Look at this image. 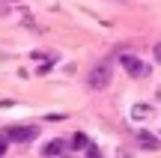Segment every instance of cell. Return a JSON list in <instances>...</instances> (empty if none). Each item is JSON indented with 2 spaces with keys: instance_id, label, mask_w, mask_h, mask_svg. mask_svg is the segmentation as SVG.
Wrapping results in <instances>:
<instances>
[{
  "instance_id": "obj_1",
  "label": "cell",
  "mask_w": 161,
  "mask_h": 158,
  "mask_svg": "<svg viewBox=\"0 0 161 158\" xmlns=\"http://www.w3.org/2000/svg\"><path fill=\"white\" fill-rule=\"evenodd\" d=\"M110 78H114L110 60H104V63H96L90 72H86V87H90V90H104V87L110 84Z\"/></svg>"
},
{
  "instance_id": "obj_2",
  "label": "cell",
  "mask_w": 161,
  "mask_h": 158,
  "mask_svg": "<svg viewBox=\"0 0 161 158\" xmlns=\"http://www.w3.org/2000/svg\"><path fill=\"white\" fill-rule=\"evenodd\" d=\"M39 134L36 131V125H9V128H3V140H12V143H27V140H33V137Z\"/></svg>"
},
{
  "instance_id": "obj_3",
  "label": "cell",
  "mask_w": 161,
  "mask_h": 158,
  "mask_svg": "<svg viewBox=\"0 0 161 158\" xmlns=\"http://www.w3.org/2000/svg\"><path fill=\"white\" fill-rule=\"evenodd\" d=\"M119 63H122V69H125L131 78H146V75H149V66H146V63H140L134 54H122V57H119Z\"/></svg>"
},
{
  "instance_id": "obj_4",
  "label": "cell",
  "mask_w": 161,
  "mask_h": 158,
  "mask_svg": "<svg viewBox=\"0 0 161 158\" xmlns=\"http://www.w3.org/2000/svg\"><path fill=\"white\" fill-rule=\"evenodd\" d=\"M137 146H140V149H152V152H155V149L161 146V140L152 134V131H140V134H137Z\"/></svg>"
},
{
  "instance_id": "obj_5",
  "label": "cell",
  "mask_w": 161,
  "mask_h": 158,
  "mask_svg": "<svg viewBox=\"0 0 161 158\" xmlns=\"http://www.w3.org/2000/svg\"><path fill=\"white\" fill-rule=\"evenodd\" d=\"M149 117H155V111H152L149 105H134L131 107V119H137V123H143V119H149Z\"/></svg>"
},
{
  "instance_id": "obj_6",
  "label": "cell",
  "mask_w": 161,
  "mask_h": 158,
  "mask_svg": "<svg viewBox=\"0 0 161 158\" xmlns=\"http://www.w3.org/2000/svg\"><path fill=\"white\" fill-rule=\"evenodd\" d=\"M66 149V143L63 140H51V143H45V146H42V155H48V158H54V155H60Z\"/></svg>"
},
{
  "instance_id": "obj_7",
  "label": "cell",
  "mask_w": 161,
  "mask_h": 158,
  "mask_svg": "<svg viewBox=\"0 0 161 158\" xmlns=\"http://www.w3.org/2000/svg\"><path fill=\"white\" fill-rule=\"evenodd\" d=\"M69 146L72 149H86V146H90V137L78 131V134H72V143H69Z\"/></svg>"
},
{
  "instance_id": "obj_8",
  "label": "cell",
  "mask_w": 161,
  "mask_h": 158,
  "mask_svg": "<svg viewBox=\"0 0 161 158\" xmlns=\"http://www.w3.org/2000/svg\"><path fill=\"white\" fill-rule=\"evenodd\" d=\"M84 152H86V158H102V155H98V149H96V146H92V143H90V146H86V149H84Z\"/></svg>"
},
{
  "instance_id": "obj_9",
  "label": "cell",
  "mask_w": 161,
  "mask_h": 158,
  "mask_svg": "<svg viewBox=\"0 0 161 158\" xmlns=\"http://www.w3.org/2000/svg\"><path fill=\"white\" fill-rule=\"evenodd\" d=\"M116 158H131V152H128V149H119V152H116Z\"/></svg>"
},
{
  "instance_id": "obj_10",
  "label": "cell",
  "mask_w": 161,
  "mask_h": 158,
  "mask_svg": "<svg viewBox=\"0 0 161 158\" xmlns=\"http://www.w3.org/2000/svg\"><path fill=\"white\" fill-rule=\"evenodd\" d=\"M3 152H6V140L0 137V158H3Z\"/></svg>"
},
{
  "instance_id": "obj_11",
  "label": "cell",
  "mask_w": 161,
  "mask_h": 158,
  "mask_svg": "<svg viewBox=\"0 0 161 158\" xmlns=\"http://www.w3.org/2000/svg\"><path fill=\"white\" fill-rule=\"evenodd\" d=\"M155 60L161 63V45H155Z\"/></svg>"
}]
</instances>
